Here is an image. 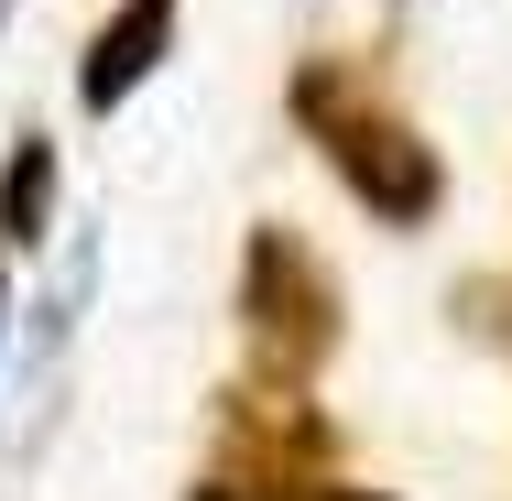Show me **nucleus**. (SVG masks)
I'll return each mask as SVG.
<instances>
[{
  "instance_id": "f257e3e1",
  "label": "nucleus",
  "mask_w": 512,
  "mask_h": 501,
  "mask_svg": "<svg viewBox=\"0 0 512 501\" xmlns=\"http://www.w3.org/2000/svg\"><path fill=\"white\" fill-rule=\"evenodd\" d=\"M284 109H295V131L316 142V164L360 197V218L425 229V218L447 207V153L404 120V99H393L360 55H306V66L284 77Z\"/></svg>"
},
{
  "instance_id": "20e7f679",
  "label": "nucleus",
  "mask_w": 512,
  "mask_h": 501,
  "mask_svg": "<svg viewBox=\"0 0 512 501\" xmlns=\"http://www.w3.org/2000/svg\"><path fill=\"white\" fill-rule=\"evenodd\" d=\"M175 33H186V0H109L99 33L77 44V120H120V109L164 77Z\"/></svg>"
},
{
  "instance_id": "423d86ee",
  "label": "nucleus",
  "mask_w": 512,
  "mask_h": 501,
  "mask_svg": "<svg viewBox=\"0 0 512 501\" xmlns=\"http://www.w3.org/2000/svg\"><path fill=\"white\" fill-rule=\"evenodd\" d=\"M186 501H393V491H371L349 469H207Z\"/></svg>"
},
{
  "instance_id": "0eeeda50",
  "label": "nucleus",
  "mask_w": 512,
  "mask_h": 501,
  "mask_svg": "<svg viewBox=\"0 0 512 501\" xmlns=\"http://www.w3.org/2000/svg\"><path fill=\"white\" fill-rule=\"evenodd\" d=\"M447 316H458V338H480L491 360H512V273H458Z\"/></svg>"
},
{
  "instance_id": "6e6552de",
  "label": "nucleus",
  "mask_w": 512,
  "mask_h": 501,
  "mask_svg": "<svg viewBox=\"0 0 512 501\" xmlns=\"http://www.w3.org/2000/svg\"><path fill=\"white\" fill-rule=\"evenodd\" d=\"M0 338H11V251H0Z\"/></svg>"
},
{
  "instance_id": "f03ea898",
  "label": "nucleus",
  "mask_w": 512,
  "mask_h": 501,
  "mask_svg": "<svg viewBox=\"0 0 512 501\" xmlns=\"http://www.w3.org/2000/svg\"><path fill=\"white\" fill-rule=\"evenodd\" d=\"M229 327H240V349H251V382L316 393V371L338 360L349 295H338V273L316 262V240L295 218H262V229L240 240V262H229Z\"/></svg>"
},
{
  "instance_id": "39448f33",
  "label": "nucleus",
  "mask_w": 512,
  "mask_h": 501,
  "mask_svg": "<svg viewBox=\"0 0 512 501\" xmlns=\"http://www.w3.org/2000/svg\"><path fill=\"white\" fill-rule=\"evenodd\" d=\"M55 186H66L55 142L44 131H11V164H0V251H44L55 240Z\"/></svg>"
},
{
  "instance_id": "7ed1b4c3",
  "label": "nucleus",
  "mask_w": 512,
  "mask_h": 501,
  "mask_svg": "<svg viewBox=\"0 0 512 501\" xmlns=\"http://www.w3.org/2000/svg\"><path fill=\"white\" fill-rule=\"evenodd\" d=\"M218 469H349V436L295 382H229L218 393Z\"/></svg>"
}]
</instances>
